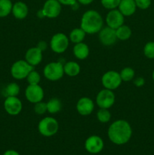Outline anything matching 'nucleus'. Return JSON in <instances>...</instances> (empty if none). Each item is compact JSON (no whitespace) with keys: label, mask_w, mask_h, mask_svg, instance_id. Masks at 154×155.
Masks as SVG:
<instances>
[{"label":"nucleus","mask_w":154,"mask_h":155,"mask_svg":"<svg viewBox=\"0 0 154 155\" xmlns=\"http://www.w3.org/2000/svg\"><path fill=\"white\" fill-rule=\"evenodd\" d=\"M42 10L45 18H56L61 12V4L57 0H47Z\"/></svg>","instance_id":"nucleus-12"},{"label":"nucleus","mask_w":154,"mask_h":155,"mask_svg":"<svg viewBox=\"0 0 154 155\" xmlns=\"http://www.w3.org/2000/svg\"><path fill=\"white\" fill-rule=\"evenodd\" d=\"M104 141L98 136H91L85 142V148L88 152L91 154H98L104 148Z\"/></svg>","instance_id":"nucleus-14"},{"label":"nucleus","mask_w":154,"mask_h":155,"mask_svg":"<svg viewBox=\"0 0 154 155\" xmlns=\"http://www.w3.org/2000/svg\"><path fill=\"white\" fill-rule=\"evenodd\" d=\"M73 54L79 60H85L87 58L90 53L88 45L85 42H82L79 43L75 44L73 47Z\"/></svg>","instance_id":"nucleus-19"},{"label":"nucleus","mask_w":154,"mask_h":155,"mask_svg":"<svg viewBox=\"0 0 154 155\" xmlns=\"http://www.w3.org/2000/svg\"><path fill=\"white\" fill-rule=\"evenodd\" d=\"M69 43L67 36L63 33H55L50 40V48L54 52L61 54L66 51Z\"/></svg>","instance_id":"nucleus-6"},{"label":"nucleus","mask_w":154,"mask_h":155,"mask_svg":"<svg viewBox=\"0 0 154 155\" xmlns=\"http://www.w3.org/2000/svg\"><path fill=\"white\" fill-rule=\"evenodd\" d=\"M137 8L145 10L147 9L151 5V0H134Z\"/></svg>","instance_id":"nucleus-32"},{"label":"nucleus","mask_w":154,"mask_h":155,"mask_svg":"<svg viewBox=\"0 0 154 155\" xmlns=\"http://www.w3.org/2000/svg\"><path fill=\"white\" fill-rule=\"evenodd\" d=\"M11 13L17 19H25L29 14V8L26 3L23 2H17L13 5Z\"/></svg>","instance_id":"nucleus-18"},{"label":"nucleus","mask_w":154,"mask_h":155,"mask_svg":"<svg viewBox=\"0 0 154 155\" xmlns=\"http://www.w3.org/2000/svg\"><path fill=\"white\" fill-rule=\"evenodd\" d=\"M152 80H153V81H154V71H153V72H152Z\"/></svg>","instance_id":"nucleus-39"},{"label":"nucleus","mask_w":154,"mask_h":155,"mask_svg":"<svg viewBox=\"0 0 154 155\" xmlns=\"http://www.w3.org/2000/svg\"><path fill=\"white\" fill-rule=\"evenodd\" d=\"M143 54L149 59H154V42H148L143 47Z\"/></svg>","instance_id":"nucleus-29"},{"label":"nucleus","mask_w":154,"mask_h":155,"mask_svg":"<svg viewBox=\"0 0 154 155\" xmlns=\"http://www.w3.org/2000/svg\"><path fill=\"white\" fill-rule=\"evenodd\" d=\"M103 7L108 10H113L119 7L121 0H101Z\"/></svg>","instance_id":"nucleus-30"},{"label":"nucleus","mask_w":154,"mask_h":155,"mask_svg":"<svg viewBox=\"0 0 154 155\" xmlns=\"http://www.w3.org/2000/svg\"><path fill=\"white\" fill-rule=\"evenodd\" d=\"M34 104V111L36 114L43 115L47 112V104L45 102L42 101Z\"/></svg>","instance_id":"nucleus-31"},{"label":"nucleus","mask_w":154,"mask_h":155,"mask_svg":"<svg viewBox=\"0 0 154 155\" xmlns=\"http://www.w3.org/2000/svg\"><path fill=\"white\" fill-rule=\"evenodd\" d=\"M145 83V80L141 77H137L136 79H134V86H137V87H141L144 85Z\"/></svg>","instance_id":"nucleus-33"},{"label":"nucleus","mask_w":154,"mask_h":155,"mask_svg":"<svg viewBox=\"0 0 154 155\" xmlns=\"http://www.w3.org/2000/svg\"><path fill=\"white\" fill-rule=\"evenodd\" d=\"M34 70V67L26 60H18L12 64L11 68V74L12 77L18 80L26 79L28 74Z\"/></svg>","instance_id":"nucleus-4"},{"label":"nucleus","mask_w":154,"mask_h":155,"mask_svg":"<svg viewBox=\"0 0 154 155\" xmlns=\"http://www.w3.org/2000/svg\"><path fill=\"white\" fill-rule=\"evenodd\" d=\"M118 9L125 17L134 15L137 9L134 0H121Z\"/></svg>","instance_id":"nucleus-17"},{"label":"nucleus","mask_w":154,"mask_h":155,"mask_svg":"<svg viewBox=\"0 0 154 155\" xmlns=\"http://www.w3.org/2000/svg\"><path fill=\"white\" fill-rule=\"evenodd\" d=\"M104 26V20L99 12L95 10H88L85 12L81 18L80 27L86 34L98 33Z\"/></svg>","instance_id":"nucleus-2"},{"label":"nucleus","mask_w":154,"mask_h":155,"mask_svg":"<svg viewBox=\"0 0 154 155\" xmlns=\"http://www.w3.org/2000/svg\"><path fill=\"white\" fill-rule=\"evenodd\" d=\"M59 2L63 5H68V6H72L76 5L77 0H57Z\"/></svg>","instance_id":"nucleus-34"},{"label":"nucleus","mask_w":154,"mask_h":155,"mask_svg":"<svg viewBox=\"0 0 154 155\" xmlns=\"http://www.w3.org/2000/svg\"><path fill=\"white\" fill-rule=\"evenodd\" d=\"M97 118L100 123L106 124V123H108L111 119V114L109 109L100 108L97 112Z\"/></svg>","instance_id":"nucleus-27"},{"label":"nucleus","mask_w":154,"mask_h":155,"mask_svg":"<svg viewBox=\"0 0 154 155\" xmlns=\"http://www.w3.org/2000/svg\"><path fill=\"white\" fill-rule=\"evenodd\" d=\"M12 4L11 0H0V18H5L11 12Z\"/></svg>","instance_id":"nucleus-24"},{"label":"nucleus","mask_w":154,"mask_h":155,"mask_svg":"<svg viewBox=\"0 0 154 155\" xmlns=\"http://www.w3.org/2000/svg\"><path fill=\"white\" fill-rule=\"evenodd\" d=\"M44 90L39 84L29 85L25 89V97L32 104L42 101L44 98Z\"/></svg>","instance_id":"nucleus-9"},{"label":"nucleus","mask_w":154,"mask_h":155,"mask_svg":"<svg viewBox=\"0 0 154 155\" xmlns=\"http://www.w3.org/2000/svg\"><path fill=\"white\" fill-rule=\"evenodd\" d=\"M58 121L52 117H46L39 121L38 124V130L42 136L51 137L58 132Z\"/></svg>","instance_id":"nucleus-3"},{"label":"nucleus","mask_w":154,"mask_h":155,"mask_svg":"<svg viewBox=\"0 0 154 155\" xmlns=\"http://www.w3.org/2000/svg\"><path fill=\"white\" fill-rule=\"evenodd\" d=\"M122 80L120 74L116 71H109L101 77V83L104 89L115 90L120 86Z\"/></svg>","instance_id":"nucleus-7"},{"label":"nucleus","mask_w":154,"mask_h":155,"mask_svg":"<svg viewBox=\"0 0 154 155\" xmlns=\"http://www.w3.org/2000/svg\"><path fill=\"white\" fill-rule=\"evenodd\" d=\"M119 74H120L121 79H122V81L129 82L134 79V76H135V72H134L133 68L126 67V68H123L120 71Z\"/></svg>","instance_id":"nucleus-26"},{"label":"nucleus","mask_w":154,"mask_h":155,"mask_svg":"<svg viewBox=\"0 0 154 155\" xmlns=\"http://www.w3.org/2000/svg\"><path fill=\"white\" fill-rule=\"evenodd\" d=\"M47 111L51 114H55L61 110L62 103L60 99L57 98H52L46 103Z\"/></svg>","instance_id":"nucleus-23"},{"label":"nucleus","mask_w":154,"mask_h":155,"mask_svg":"<svg viewBox=\"0 0 154 155\" xmlns=\"http://www.w3.org/2000/svg\"><path fill=\"white\" fill-rule=\"evenodd\" d=\"M20 90H21V88L18 83H11L8 84L5 89V94L6 97L18 96L20 93Z\"/></svg>","instance_id":"nucleus-25"},{"label":"nucleus","mask_w":154,"mask_h":155,"mask_svg":"<svg viewBox=\"0 0 154 155\" xmlns=\"http://www.w3.org/2000/svg\"><path fill=\"white\" fill-rule=\"evenodd\" d=\"M3 155H20V154L14 150H8Z\"/></svg>","instance_id":"nucleus-37"},{"label":"nucleus","mask_w":154,"mask_h":155,"mask_svg":"<svg viewBox=\"0 0 154 155\" xmlns=\"http://www.w3.org/2000/svg\"><path fill=\"white\" fill-rule=\"evenodd\" d=\"M36 47H38L39 49L42 50V51H43L47 48V43L45 42V41H39Z\"/></svg>","instance_id":"nucleus-35"},{"label":"nucleus","mask_w":154,"mask_h":155,"mask_svg":"<svg viewBox=\"0 0 154 155\" xmlns=\"http://www.w3.org/2000/svg\"><path fill=\"white\" fill-rule=\"evenodd\" d=\"M63 71H64V74L69 77H76L79 74L81 68L77 62L68 61L63 64Z\"/></svg>","instance_id":"nucleus-20"},{"label":"nucleus","mask_w":154,"mask_h":155,"mask_svg":"<svg viewBox=\"0 0 154 155\" xmlns=\"http://www.w3.org/2000/svg\"><path fill=\"white\" fill-rule=\"evenodd\" d=\"M116 33L117 39H119L121 41H125L130 39L131 34H132V31H131V29L130 28V27L123 24L119 28L116 29Z\"/></svg>","instance_id":"nucleus-22"},{"label":"nucleus","mask_w":154,"mask_h":155,"mask_svg":"<svg viewBox=\"0 0 154 155\" xmlns=\"http://www.w3.org/2000/svg\"><path fill=\"white\" fill-rule=\"evenodd\" d=\"M43 74L50 81H57L64 75L63 64L60 61L50 62L44 68Z\"/></svg>","instance_id":"nucleus-5"},{"label":"nucleus","mask_w":154,"mask_h":155,"mask_svg":"<svg viewBox=\"0 0 154 155\" xmlns=\"http://www.w3.org/2000/svg\"><path fill=\"white\" fill-rule=\"evenodd\" d=\"M37 15H38V17H39V18H45V15H44V14H43V12H42V10H39V12H38Z\"/></svg>","instance_id":"nucleus-38"},{"label":"nucleus","mask_w":154,"mask_h":155,"mask_svg":"<svg viewBox=\"0 0 154 155\" xmlns=\"http://www.w3.org/2000/svg\"><path fill=\"white\" fill-rule=\"evenodd\" d=\"M4 108L11 116H17L23 109L22 101L17 96L6 97L4 101Z\"/></svg>","instance_id":"nucleus-10"},{"label":"nucleus","mask_w":154,"mask_h":155,"mask_svg":"<svg viewBox=\"0 0 154 155\" xmlns=\"http://www.w3.org/2000/svg\"><path fill=\"white\" fill-rule=\"evenodd\" d=\"M107 135L110 140L115 145H125L131 139L132 129L125 120H117L109 127Z\"/></svg>","instance_id":"nucleus-1"},{"label":"nucleus","mask_w":154,"mask_h":155,"mask_svg":"<svg viewBox=\"0 0 154 155\" xmlns=\"http://www.w3.org/2000/svg\"><path fill=\"white\" fill-rule=\"evenodd\" d=\"M25 60L32 66H37L42 61V51L38 47L29 48L25 54Z\"/></svg>","instance_id":"nucleus-16"},{"label":"nucleus","mask_w":154,"mask_h":155,"mask_svg":"<svg viewBox=\"0 0 154 155\" xmlns=\"http://www.w3.org/2000/svg\"><path fill=\"white\" fill-rule=\"evenodd\" d=\"M29 85H38L41 81V76L37 71L33 70L30 74H28L27 78Z\"/></svg>","instance_id":"nucleus-28"},{"label":"nucleus","mask_w":154,"mask_h":155,"mask_svg":"<svg viewBox=\"0 0 154 155\" xmlns=\"http://www.w3.org/2000/svg\"><path fill=\"white\" fill-rule=\"evenodd\" d=\"M79 4L83 5H90L91 3H92L94 2V0H77Z\"/></svg>","instance_id":"nucleus-36"},{"label":"nucleus","mask_w":154,"mask_h":155,"mask_svg":"<svg viewBox=\"0 0 154 155\" xmlns=\"http://www.w3.org/2000/svg\"><path fill=\"white\" fill-rule=\"evenodd\" d=\"M115 94L113 91L107 89H101L96 96V104L99 108L109 109L115 103Z\"/></svg>","instance_id":"nucleus-8"},{"label":"nucleus","mask_w":154,"mask_h":155,"mask_svg":"<svg viewBox=\"0 0 154 155\" xmlns=\"http://www.w3.org/2000/svg\"><path fill=\"white\" fill-rule=\"evenodd\" d=\"M86 33L81 28H74L72 31L69 33V41L74 44L79 43L84 41L85 38Z\"/></svg>","instance_id":"nucleus-21"},{"label":"nucleus","mask_w":154,"mask_h":155,"mask_svg":"<svg viewBox=\"0 0 154 155\" xmlns=\"http://www.w3.org/2000/svg\"><path fill=\"white\" fill-rule=\"evenodd\" d=\"M105 21L107 27L116 30L124 24L125 16L119 12V9H113L107 13Z\"/></svg>","instance_id":"nucleus-11"},{"label":"nucleus","mask_w":154,"mask_h":155,"mask_svg":"<svg viewBox=\"0 0 154 155\" xmlns=\"http://www.w3.org/2000/svg\"><path fill=\"white\" fill-rule=\"evenodd\" d=\"M94 109L95 103L88 97H82L77 101L76 110L82 116H88L93 112Z\"/></svg>","instance_id":"nucleus-15"},{"label":"nucleus","mask_w":154,"mask_h":155,"mask_svg":"<svg viewBox=\"0 0 154 155\" xmlns=\"http://www.w3.org/2000/svg\"><path fill=\"white\" fill-rule=\"evenodd\" d=\"M98 39L100 42L105 46H111L114 45L117 40L116 30L107 26L103 27L98 33Z\"/></svg>","instance_id":"nucleus-13"}]
</instances>
